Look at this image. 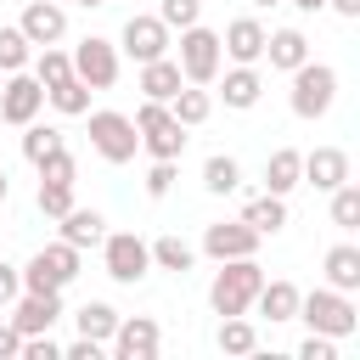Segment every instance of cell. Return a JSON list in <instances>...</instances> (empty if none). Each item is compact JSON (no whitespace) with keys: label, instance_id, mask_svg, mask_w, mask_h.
<instances>
[{"label":"cell","instance_id":"cell-24","mask_svg":"<svg viewBox=\"0 0 360 360\" xmlns=\"http://www.w3.org/2000/svg\"><path fill=\"white\" fill-rule=\"evenodd\" d=\"M253 304H259V315H264L270 326H281V321L298 315V287H292V281H264V287L253 292Z\"/></svg>","mask_w":360,"mask_h":360},{"label":"cell","instance_id":"cell-9","mask_svg":"<svg viewBox=\"0 0 360 360\" xmlns=\"http://www.w3.org/2000/svg\"><path fill=\"white\" fill-rule=\"evenodd\" d=\"M73 79H84L90 90H112L118 84V45L112 39H79L73 45Z\"/></svg>","mask_w":360,"mask_h":360},{"label":"cell","instance_id":"cell-2","mask_svg":"<svg viewBox=\"0 0 360 360\" xmlns=\"http://www.w3.org/2000/svg\"><path fill=\"white\" fill-rule=\"evenodd\" d=\"M292 321H309V332H326V338H349L360 326V309H354L349 292L315 287V292H298V315Z\"/></svg>","mask_w":360,"mask_h":360},{"label":"cell","instance_id":"cell-44","mask_svg":"<svg viewBox=\"0 0 360 360\" xmlns=\"http://www.w3.org/2000/svg\"><path fill=\"white\" fill-rule=\"evenodd\" d=\"M62 354H68V360H101V343H90V338H73Z\"/></svg>","mask_w":360,"mask_h":360},{"label":"cell","instance_id":"cell-5","mask_svg":"<svg viewBox=\"0 0 360 360\" xmlns=\"http://www.w3.org/2000/svg\"><path fill=\"white\" fill-rule=\"evenodd\" d=\"M79 276V248L73 242H51L22 264V292H62Z\"/></svg>","mask_w":360,"mask_h":360},{"label":"cell","instance_id":"cell-10","mask_svg":"<svg viewBox=\"0 0 360 360\" xmlns=\"http://www.w3.org/2000/svg\"><path fill=\"white\" fill-rule=\"evenodd\" d=\"M112 354L118 360H152L158 349H163V326L152 321V315H118V326H112Z\"/></svg>","mask_w":360,"mask_h":360},{"label":"cell","instance_id":"cell-12","mask_svg":"<svg viewBox=\"0 0 360 360\" xmlns=\"http://www.w3.org/2000/svg\"><path fill=\"white\" fill-rule=\"evenodd\" d=\"M202 253L219 264V259H248V253H259V231L248 225V219H219V225H208L202 231Z\"/></svg>","mask_w":360,"mask_h":360},{"label":"cell","instance_id":"cell-18","mask_svg":"<svg viewBox=\"0 0 360 360\" xmlns=\"http://www.w3.org/2000/svg\"><path fill=\"white\" fill-rule=\"evenodd\" d=\"M219 96H225V107H236V112H248L259 96H264V79H259V68L253 62H236L225 79H219Z\"/></svg>","mask_w":360,"mask_h":360},{"label":"cell","instance_id":"cell-49","mask_svg":"<svg viewBox=\"0 0 360 360\" xmlns=\"http://www.w3.org/2000/svg\"><path fill=\"white\" fill-rule=\"evenodd\" d=\"M253 6H281V0H253Z\"/></svg>","mask_w":360,"mask_h":360},{"label":"cell","instance_id":"cell-38","mask_svg":"<svg viewBox=\"0 0 360 360\" xmlns=\"http://www.w3.org/2000/svg\"><path fill=\"white\" fill-rule=\"evenodd\" d=\"M174 191V158H152L146 169V197H169Z\"/></svg>","mask_w":360,"mask_h":360},{"label":"cell","instance_id":"cell-39","mask_svg":"<svg viewBox=\"0 0 360 360\" xmlns=\"http://www.w3.org/2000/svg\"><path fill=\"white\" fill-rule=\"evenodd\" d=\"M17 360H62V343H56L51 332H34V338H22Z\"/></svg>","mask_w":360,"mask_h":360},{"label":"cell","instance_id":"cell-41","mask_svg":"<svg viewBox=\"0 0 360 360\" xmlns=\"http://www.w3.org/2000/svg\"><path fill=\"white\" fill-rule=\"evenodd\" d=\"M298 360H338V338H326V332H309V338L298 343Z\"/></svg>","mask_w":360,"mask_h":360},{"label":"cell","instance_id":"cell-21","mask_svg":"<svg viewBox=\"0 0 360 360\" xmlns=\"http://www.w3.org/2000/svg\"><path fill=\"white\" fill-rule=\"evenodd\" d=\"M180 84H186V73H180L174 56H152V62H141V90H146V101H169Z\"/></svg>","mask_w":360,"mask_h":360},{"label":"cell","instance_id":"cell-3","mask_svg":"<svg viewBox=\"0 0 360 360\" xmlns=\"http://www.w3.org/2000/svg\"><path fill=\"white\" fill-rule=\"evenodd\" d=\"M135 135H141V152H152V158H174L180 163V152H186V124L169 112V101H141Z\"/></svg>","mask_w":360,"mask_h":360},{"label":"cell","instance_id":"cell-15","mask_svg":"<svg viewBox=\"0 0 360 360\" xmlns=\"http://www.w3.org/2000/svg\"><path fill=\"white\" fill-rule=\"evenodd\" d=\"M17 28L28 34V45H56V39L68 34V11H62L56 0H28Z\"/></svg>","mask_w":360,"mask_h":360},{"label":"cell","instance_id":"cell-1","mask_svg":"<svg viewBox=\"0 0 360 360\" xmlns=\"http://www.w3.org/2000/svg\"><path fill=\"white\" fill-rule=\"evenodd\" d=\"M259 287H264V270H259L253 253L248 259H219V276L208 281V304H214V315H248Z\"/></svg>","mask_w":360,"mask_h":360},{"label":"cell","instance_id":"cell-42","mask_svg":"<svg viewBox=\"0 0 360 360\" xmlns=\"http://www.w3.org/2000/svg\"><path fill=\"white\" fill-rule=\"evenodd\" d=\"M17 292H22V270L0 259V309H6V304H17Z\"/></svg>","mask_w":360,"mask_h":360},{"label":"cell","instance_id":"cell-19","mask_svg":"<svg viewBox=\"0 0 360 360\" xmlns=\"http://www.w3.org/2000/svg\"><path fill=\"white\" fill-rule=\"evenodd\" d=\"M292 186H304V152H292V146H276V152L264 158V191L287 197Z\"/></svg>","mask_w":360,"mask_h":360},{"label":"cell","instance_id":"cell-34","mask_svg":"<svg viewBox=\"0 0 360 360\" xmlns=\"http://www.w3.org/2000/svg\"><path fill=\"white\" fill-rule=\"evenodd\" d=\"M34 169H39V186H73V180H79V163H73V152H68V146L45 152Z\"/></svg>","mask_w":360,"mask_h":360},{"label":"cell","instance_id":"cell-48","mask_svg":"<svg viewBox=\"0 0 360 360\" xmlns=\"http://www.w3.org/2000/svg\"><path fill=\"white\" fill-rule=\"evenodd\" d=\"M79 6H84V11H90V6H112V0H79Z\"/></svg>","mask_w":360,"mask_h":360},{"label":"cell","instance_id":"cell-6","mask_svg":"<svg viewBox=\"0 0 360 360\" xmlns=\"http://www.w3.org/2000/svg\"><path fill=\"white\" fill-rule=\"evenodd\" d=\"M180 73H186V84H214L219 79V62H225V51H219V34L214 28H202V22H191V28H180Z\"/></svg>","mask_w":360,"mask_h":360},{"label":"cell","instance_id":"cell-22","mask_svg":"<svg viewBox=\"0 0 360 360\" xmlns=\"http://www.w3.org/2000/svg\"><path fill=\"white\" fill-rule=\"evenodd\" d=\"M101 236H107V219H101L96 208H79V202H73V208L62 214V242H73L79 253H84V248H101Z\"/></svg>","mask_w":360,"mask_h":360},{"label":"cell","instance_id":"cell-23","mask_svg":"<svg viewBox=\"0 0 360 360\" xmlns=\"http://www.w3.org/2000/svg\"><path fill=\"white\" fill-rule=\"evenodd\" d=\"M264 56H270V68L292 73L298 62H309V39L298 28H276V34H264Z\"/></svg>","mask_w":360,"mask_h":360},{"label":"cell","instance_id":"cell-17","mask_svg":"<svg viewBox=\"0 0 360 360\" xmlns=\"http://www.w3.org/2000/svg\"><path fill=\"white\" fill-rule=\"evenodd\" d=\"M304 180H309L315 191L343 186V180H349V152H338V146H315V152H304Z\"/></svg>","mask_w":360,"mask_h":360},{"label":"cell","instance_id":"cell-4","mask_svg":"<svg viewBox=\"0 0 360 360\" xmlns=\"http://www.w3.org/2000/svg\"><path fill=\"white\" fill-rule=\"evenodd\" d=\"M338 101V68L326 62H298L292 68V112L298 118H326Z\"/></svg>","mask_w":360,"mask_h":360},{"label":"cell","instance_id":"cell-31","mask_svg":"<svg viewBox=\"0 0 360 360\" xmlns=\"http://www.w3.org/2000/svg\"><path fill=\"white\" fill-rule=\"evenodd\" d=\"M146 248H152V264H158V270H174V276H186V270L197 264L191 242H180V236H158V242H146Z\"/></svg>","mask_w":360,"mask_h":360},{"label":"cell","instance_id":"cell-20","mask_svg":"<svg viewBox=\"0 0 360 360\" xmlns=\"http://www.w3.org/2000/svg\"><path fill=\"white\" fill-rule=\"evenodd\" d=\"M321 270H326V287H338V292H360V248H354V242L326 248Z\"/></svg>","mask_w":360,"mask_h":360},{"label":"cell","instance_id":"cell-36","mask_svg":"<svg viewBox=\"0 0 360 360\" xmlns=\"http://www.w3.org/2000/svg\"><path fill=\"white\" fill-rule=\"evenodd\" d=\"M28 56H34L28 34H22V28H0V73H22Z\"/></svg>","mask_w":360,"mask_h":360},{"label":"cell","instance_id":"cell-28","mask_svg":"<svg viewBox=\"0 0 360 360\" xmlns=\"http://www.w3.org/2000/svg\"><path fill=\"white\" fill-rule=\"evenodd\" d=\"M90 96H96V90H90L84 79H73V73H68L62 84H51V90H45V101H51L62 118H79V112H90Z\"/></svg>","mask_w":360,"mask_h":360},{"label":"cell","instance_id":"cell-11","mask_svg":"<svg viewBox=\"0 0 360 360\" xmlns=\"http://www.w3.org/2000/svg\"><path fill=\"white\" fill-rule=\"evenodd\" d=\"M39 107H45V84H39L28 68L0 79V118H6V124H17V129H22L28 118H39Z\"/></svg>","mask_w":360,"mask_h":360},{"label":"cell","instance_id":"cell-40","mask_svg":"<svg viewBox=\"0 0 360 360\" xmlns=\"http://www.w3.org/2000/svg\"><path fill=\"white\" fill-rule=\"evenodd\" d=\"M68 208H73V186H39V214L62 219Z\"/></svg>","mask_w":360,"mask_h":360},{"label":"cell","instance_id":"cell-35","mask_svg":"<svg viewBox=\"0 0 360 360\" xmlns=\"http://www.w3.org/2000/svg\"><path fill=\"white\" fill-rule=\"evenodd\" d=\"M332 225L338 231H360V186L354 180L332 186Z\"/></svg>","mask_w":360,"mask_h":360},{"label":"cell","instance_id":"cell-47","mask_svg":"<svg viewBox=\"0 0 360 360\" xmlns=\"http://www.w3.org/2000/svg\"><path fill=\"white\" fill-rule=\"evenodd\" d=\"M6 197H11V180H6V169H0V202H6Z\"/></svg>","mask_w":360,"mask_h":360},{"label":"cell","instance_id":"cell-45","mask_svg":"<svg viewBox=\"0 0 360 360\" xmlns=\"http://www.w3.org/2000/svg\"><path fill=\"white\" fill-rule=\"evenodd\" d=\"M326 6H332L338 17H360V0H326Z\"/></svg>","mask_w":360,"mask_h":360},{"label":"cell","instance_id":"cell-13","mask_svg":"<svg viewBox=\"0 0 360 360\" xmlns=\"http://www.w3.org/2000/svg\"><path fill=\"white\" fill-rule=\"evenodd\" d=\"M118 51H124V56H135V62L169 56V28H163V17H158V11H152V17H129V22H124V34H118Z\"/></svg>","mask_w":360,"mask_h":360},{"label":"cell","instance_id":"cell-8","mask_svg":"<svg viewBox=\"0 0 360 360\" xmlns=\"http://www.w3.org/2000/svg\"><path fill=\"white\" fill-rule=\"evenodd\" d=\"M90 146H96V152H101L107 163H129V158L141 152L135 118H129V112H112V107L90 112Z\"/></svg>","mask_w":360,"mask_h":360},{"label":"cell","instance_id":"cell-43","mask_svg":"<svg viewBox=\"0 0 360 360\" xmlns=\"http://www.w3.org/2000/svg\"><path fill=\"white\" fill-rule=\"evenodd\" d=\"M17 349H22V332L11 321H0V360H17Z\"/></svg>","mask_w":360,"mask_h":360},{"label":"cell","instance_id":"cell-30","mask_svg":"<svg viewBox=\"0 0 360 360\" xmlns=\"http://www.w3.org/2000/svg\"><path fill=\"white\" fill-rule=\"evenodd\" d=\"M202 186H208L214 197H231V191L242 186V163H236V158H225V152H214V158L202 163Z\"/></svg>","mask_w":360,"mask_h":360},{"label":"cell","instance_id":"cell-33","mask_svg":"<svg viewBox=\"0 0 360 360\" xmlns=\"http://www.w3.org/2000/svg\"><path fill=\"white\" fill-rule=\"evenodd\" d=\"M56 146H68V141H62V129H51V124H39V118H28V124H22V158H28V163H39V158H45V152H56Z\"/></svg>","mask_w":360,"mask_h":360},{"label":"cell","instance_id":"cell-29","mask_svg":"<svg viewBox=\"0 0 360 360\" xmlns=\"http://www.w3.org/2000/svg\"><path fill=\"white\" fill-rule=\"evenodd\" d=\"M259 349V332L248 315H219V354H253Z\"/></svg>","mask_w":360,"mask_h":360},{"label":"cell","instance_id":"cell-25","mask_svg":"<svg viewBox=\"0 0 360 360\" xmlns=\"http://www.w3.org/2000/svg\"><path fill=\"white\" fill-rule=\"evenodd\" d=\"M73 326H79V338H90V343H107V338H112V326H118V309H112V304H101V298H90V304H79V309H73Z\"/></svg>","mask_w":360,"mask_h":360},{"label":"cell","instance_id":"cell-46","mask_svg":"<svg viewBox=\"0 0 360 360\" xmlns=\"http://www.w3.org/2000/svg\"><path fill=\"white\" fill-rule=\"evenodd\" d=\"M298 11H326V0H292Z\"/></svg>","mask_w":360,"mask_h":360},{"label":"cell","instance_id":"cell-16","mask_svg":"<svg viewBox=\"0 0 360 360\" xmlns=\"http://www.w3.org/2000/svg\"><path fill=\"white\" fill-rule=\"evenodd\" d=\"M219 51H225L231 62H259V56H264V22H259V17H236V22H225Z\"/></svg>","mask_w":360,"mask_h":360},{"label":"cell","instance_id":"cell-32","mask_svg":"<svg viewBox=\"0 0 360 360\" xmlns=\"http://www.w3.org/2000/svg\"><path fill=\"white\" fill-rule=\"evenodd\" d=\"M28 68H34V79L51 90V84H62V79L73 73V56H68V51H56V45H39V56H28Z\"/></svg>","mask_w":360,"mask_h":360},{"label":"cell","instance_id":"cell-37","mask_svg":"<svg viewBox=\"0 0 360 360\" xmlns=\"http://www.w3.org/2000/svg\"><path fill=\"white\" fill-rule=\"evenodd\" d=\"M158 17H163V28H191V22H202V0H163Z\"/></svg>","mask_w":360,"mask_h":360},{"label":"cell","instance_id":"cell-14","mask_svg":"<svg viewBox=\"0 0 360 360\" xmlns=\"http://www.w3.org/2000/svg\"><path fill=\"white\" fill-rule=\"evenodd\" d=\"M62 321V292H17V309H11V326L22 338L34 332H51Z\"/></svg>","mask_w":360,"mask_h":360},{"label":"cell","instance_id":"cell-27","mask_svg":"<svg viewBox=\"0 0 360 360\" xmlns=\"http://www.w3.org/2000/svg\"><path fill=\"white\" fill-rule=\"evenodd\" d=\"M242 219L259 231V236H276L281 225H287V197H276V191H264V197H253L248 208H242Z\"/></svg>","mask_w":360,"mask_h":360},{"label":"cell","instance_id":"cell-26","mask_svg":"<svg viewBox=\"0 0 360 360\" xmlns=\"http://www.w3.org/2000/svg\"><path fill=\"white\" fill-rule=\"evenodd\" d=\"M169 112H174V118H180L186 129H197V124H202V118L214 112V96H208L202 84H180V90L169 96Z\"/></svg>","mask_w":360,"mask_h":360},{"label":"cell","instance_id":"cell-7","mask_svg":"<svg viewBox=\"0 0 360 360\" xmlns=\"http://www.w3.org/2000/svg\"><path fill=\"white\" fill-rule=\"evenodd\" d=\"M101 264L118 287H135L146 270H152V248L135 236V231H107L101 236Z\"/></svg>","mask_w":360,"mask_h":360}]
</instances>
